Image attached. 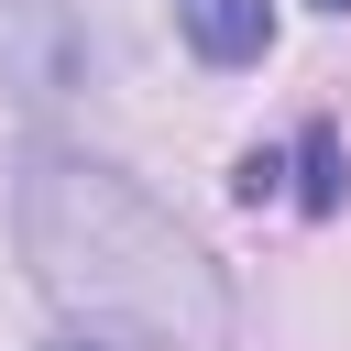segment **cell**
<instances>
[{
  "instance_id": "6",
  "label": "cell",
  "mask_w": 351,
  "mask_h": 351,
  "mask_svg": "<svg viewBox=\"0 0 351 351\" xmlns=\"http://www.w3.org/2000/svg\"><path fill=\"white\" fill-rule=\"evenodd\" d=\"M44 351H121V340H99V329H66V340H44Z\"/></svg>"
},
{
  "instance_id": "3",
  "label": "cell",
  "mask_w": 351,
  "mask_h": 351,
  "mask_svg": "<svg viewBox=\"0 0 351 351\" xmlns=\"http://www.w3.org/2000/svg\"><path fill=\"white\" fill-rule=\"evenodd\" d=\"M176 33L197 66H263L274 55V0H176Z\"/></svg>"
},
{
  "instance_id": "2",
  "label": "cell",
  "mask_w": 351,
  "mask_h": 351,
  "mask_svg": "<svg viewBox=\"0 0 351 351\" xmlns=\"http://www.w3.org/2000/svg\"><path fill=\"white\" fill-rule=\"evenodd\" d=\"M88 77V22L66 0H0V88L11 99H66Z\"/></svg>"
},
{
  "instance_id": "7",
  "label": "cell",
  "mask_w": 351,
  "mask_h": 351,
  "mask_svg": "<svg viewBox=\"0 0 351 351\" xmlns=\"http://www.w3.org/2000/svg\"><path fill=\"white\" fill-rule=\"evenodd\" d=\"M318 11H351V0H318Z\"/></svg>"
},
{
  "instance_id": "5",
  "label": "cell",
  "mask_w": 351,
  "mask_h": 351,
  "mask_svg": "<svg viewBox=\"0 0 351 351\" xmlns=\"http://www.w3.org/2000/svg\"><path fill=\"white\" fill-rule=\"evenodd\" d=\"M230 186H241V197H252V208H263V197H274V186H285V154H241V176H230Z\"/></svg>"
},
{
  "instance_id": "4",
  "label": "cell",
  "mask_w": 351,
  "mask_h": 351,
  "mask_svg": "<svg viewBox=\"0 0 351 351\" xmlns=\"http://www.w3.org/2000/svg\"><path fill=\"white\" fill-rule=\"evenodd\" d=\"M296 165H307V186H296V197H307V219H329V208H340V132H329V121H307Z\"/></svg>"
},
{
  "instance_id": "1",
  "label": "cell",
  "mask_w": 351,
  "mask_h": 351,
  "mask_svg": "<svg viewBox=\"0 0 351 351\" xmlns=\"http://www.w3.org/2000/svg\"><path fill=\"white\" fill-rule=\"evenodd\" d=\"M11 219H22L33 285L77 329H99L121 351H230V285H219V263L121 165H99V154H33Z\"/></svg>"
}]
</instances>
